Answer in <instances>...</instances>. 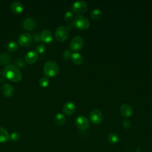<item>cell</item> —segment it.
<instances>
[{"label":"cell","instance_id":"13","mask_svg":"<svg viewBox=\"0 0 152 152\" xmlns=\"http://www.w3.org/2000/svg\"><path fill=\"white\" fill-rule=\"evenodd\" d=\"M10 8L12 12L16 14H19L23 11L24 7L23 4L20 1H14L11 3Z\"/></svg>","mask_w":152,"mask_h":152},{"label":"cell","instance_id":"3","mask_svg":"<svg viewBox=\"0 0 152 152\" xmlns=\"http://www.w3.org/2000/svg\"><path fill=\"white\" fill-rule=\"evenodd\" d=\"M73 24L78 28L85 30L88 28L90 21L86 17L83 15H77L74 18Z\"/></svg>","mask_w":152,"mask_h":152},{"label":"cell","instance_id":"10","mask_svg":"<svg viewBox=\"0 0 152 152\" xmlns=\"http://www.w3.org/2000/svg\"><path fill=\"white\" fill-rule=\"evenodd\" d=\"M120 113L124 117H129L132 113V107L128 103H124L120 106Z\"/></svg>","mask_w":152,"mask_h":152},{"label":"cell","instance_id":"16","mask_svg":"<svg viewBox=\"0 0 152 152\" xmlns=\"http://www.w3.org/2000/svg\"><path fill=\"white\" fill-rule=\"evenodd\" d=\"M23 27L27 30H33L36 26L35 20L31 17L26 18L23 23Z\"/></svg>","mask_w":152,"mask_h":152},{"label":"cell","instance_id":"22","mask_svg":"<svg viewBox=\"0 0 152 152\" xmlns=\"http://www.w3.org/2000/svg\"><path fill=\"white\" fill-rule=\"evenodd\" d=\"M91 17L94 20H97L100 18L102 15V12L99 8H94L91 11Z\"/></svg>","mask_w":152,"mask_h":152},{"label":"cell","instance_id":"34","mask_svg":"<svg viewBox=\"0 0 152 152\" xmlns=\"http://www.w3.org/2000/svg\"><path fill=\"white\" fill-rule=\"evenodd\" d=\"M0 74H1V71H0Z\"/></svg>","mask_w":152,"mask_h":152},{"label":"cell","instance_id":"8","mask_svg":"<svg viewBox=\"0 0 152 152\" xmlns=\"http://www.w3.org/2000/svg\"><path fill=\"white\" fill-rule=\"evenodd\" d=\"M18 42L21 46L27 47L31 44L32 42V36L28 33H23L19 36Z\"/></svg>","mask_w":152,"mask_h":152},{"label":"cell","instance_id":"28","mask_svg":"<svg viewBox=\"0 0 152 152\" xmlns=\"http://www.w3.org/2000/svg\"><path fill=\"white\" fill-rule=\"evenodd\" d=\"M36 49L37 52L42 53L44 52V51L45 50V46L44 45H43L42 43H39L36 46Z\"/></svg>","mask_w":152,"mask_h":152},{"label":"cell","instance_id":"26","mask_svg":"<svg viewBox=\"0 0 152 152\" xmlns=\"http://www.w3.org/2000/svg\"><path fill=\"white\" fill-rule=\"evenodd\" d=\"M64 17L66 21H70L74 18V15H73V14L72 12H71L70 11H68L65 14Z\"/></svg>","mask_w":152,"mask_h":152},{"label":"cell","instance_id":"32","mask_svg":"<svg viewBox=\"0 0 152 152\" xmlns=\"http://www.w3.org/2000/svg\"><path fill=\"white\" fill-rule=\"evenodd\" d=\"M73 26H74V24H73V23H68L67 24H66V28H69V29H71L72 27H73Z\"/></svg>","mask_w":152,"mask_h":152},{"label":"cell","instance_id":"1","mask_svg":"<svg viewBox=\"0 0 152 152\" xmlns=\"http://www.w3.org/2000/svg\"><path fill=\"white\" fill-rule=\"evenodd\" d=\"M2 75L5 78L14 82L21 80L22 74L19 68L13 64H8L2 71Z\"/></svg>","mask_w":152,"mask_h":152},{"label":"cell","instance_id":"27","mask_svg":"<svg viewBox=\"0 0 152 152\" xmlns=\"http://www.w3.org/2000/svg\"><path fill=\"white\" fill-rule=\"evenodd\" d=\"M10 140L12 141H17L20 139V135L16 132H13L11 135H10Z\"/></svg>","mask_w":152,"mask_h":152},{"label":"cell","instance_id":"33","mask_svg":"<svg viewBox=\"0 0 152 152\" xmlns=\"http://www.w3.org/2000/svg\"><path fill=\"white\" fill-rule=\"evenodd\" d=\"M0 80H1V81H0V83H3V82L5 81V80H4L3 78H0Z\"/></svg>","mask_w":152,"mask_h":152},{"label":"cell","instance_id":"14","mask_svg":"<svg viewBox=\"0 0 152 152\" xmlns=\"http://www.w3.org/2000/svg\"><path fill=\"white\" fill-rule=\"evenodd\" d=\"M1 90L3 94L8 97L12 96L14 93V88L11 84L8 83L4 84L2 86Z\"/></svg>","mask_w":152,"mask_h":152},{"label":"cell","instance_id":"12","mask_svg":"<svg viewBox=\"0 0 152 152\" xmlns=\"http://www.w3.org/2000/svg\"><path fill=\"white\" fill-rule=\"evenodd\" d=\"M75 105L72 102H68L64 104L62 107V110L64 113L67 115H72L75 110Z\"/></svg>","mask_w":152,"mask_h":152},{"label":"cell","instance_id":"2","mask_svg":"<svg viewBox=\"0 0 152 152\" xmlns=\"http://www.w3.org/2000/svg\"><path fill=\"white\" fill-rule=\"evenodd\" d=\"M44 74L48 77H55L59 71V66L58 64L53 60L47 61L43 68Z\"/></svg>","mask_w":152,"mask_h":152},{"label":"cell","instance_id":"21","mask_svg":"<svg viewBox=\"0 0 152 152\" xmlns=\"http://www.w3.org/2000/svg\"><path fill=\"white\" fill-rule=\"evenodd\" d=\"M107 140L110 144H116L119 141V137L117 134L113 132H110L107 136Z\"/></svg>","mask_w":152,"mask_h":152},{"label":"cell","instance_id":"18","mask_svg":"<svg viewBox=\"0 0 152 152\" xmlns=\"http://www.w3.org/2000/svg\"><path fill=\"white\" fill-rule=\"evenodd\" d=\"M71 58L72 62L76 64H80L84 61V58H83V56L81 54H80L78 53H76V52L72 53Z\"/></svg>","mask_w":152,"mask_h":152},{"label":"cell","instance_id":"6","mask_svg":"<svg viewBox=\"0 0 152 152\" xmlns=\"http://www.w3.org/2000/svg\"><path fill=\"white\" fill-rule=\"evenodd\" d=\"M87 4L84 1H77L75 2L72 6V11L77 13L80 14L85 12L87 8Z\"/></svg>","mask_w":152,"mask_h":152},{"label":"cell","instance_id":"7","mask_svg":"<svg viewBox=\"0 0 152 152\" xmlns=\"http://www.w3.org/2000/svg\"><path fill=\"white\" fill-rule=\"evenodd\" d=\"M75 123L76 126L81 130H86L89 126L88 119L83 115H80L75 118Z\"/></svg>","mask_w":152,"mask_h":152},{"label":"cell","instance_id":"23","mask_svg":"<svg viewBox=\"0 0 152 152\" xmlns=\"http://www.w3.org/2000/svg\"><path fill=\"white\" fill-rule=\"evenodd\" d=\"M39 83V85L42 87H46L48 86V84L49 83V80L47 77H42L40 78Z\"/></svg>","mask_w":152,"mask_h":152},{"label":"cell","instance_id":"31","mask_svg":"<svg viewBox=\"0 0 152 152\" xmlns=\"http://www.w3.org/2000/svg\"><path fill=\"white\" fill-rule=\"evenodd\" d=\"M34 39L35 40V42H40L41 40L40 39V35L39 34V33H36L34 35Z\"/></svg>","mask_w":152,"mask_h":152},{"label":"cell","instance_id":"20","mask_svg":"<svg viewBox=\"0 0 152 152\" xmlns=\"http://www.w3.org/2000/svg\"><path fill=\"white\" fill-rule=\"evenodd\" d=\"M11 61L10 55L7 53H3L0 55V63L2 65H7Z\"/></svg>","mask_w":152,"mask_h":152},{"label":"cell","instance_id":"9","mask_svg":"<svg viewBox=\"0 0 152 152\" xmlns=\"http://www.w3.org/2000/svg\"><path fill=\"white\" fill-rule=\"evenodd\" d=\"M89 116L90 121L94 124H99L103 120V115L98 109L91 110Z\"/></svg>","mask_w":152,"mask_h":152},{"label":"cell","instance_id":"29","mask_svg":"<svg viewBox=\"0 0 152 152\" xmlns=\"http://www.w3.org/2000/svg\"><path fill=\"white\" fill-rule=\"evenodd\" d=\"M16 64H17V66L20 68H23L25 66L24 62L21 58H19L17 59V60L16 61Z\"/></svg>","mask_w":152,"mask_h":152},{"label":"cell","instance_id":"5","mask_svg":"<svg viewBox=\"0 0 152 152\" xmlns=\"http://www.w3.org/2000/svg\"><path fill=\"white\" fill-rule=\"evenodd\" d=\"M84 45V40L80 36H76L74 37L70 42V48L73 50H80Z\"/></svg>","mask_w":152,"mask_h":152},{"label":"cell","instance_id":"4","mask_svg":"<svg viewBox=\"0 0 152 152\" xmlns=\"http://www.w3.org/2000/svg\"><path fill=\"white\" fill-rule=\"evenodd\" d=\"M68 29L63 26L58 27L55 30V37L60 42L66 40L68 36Z\"/></svg>","mask_w":152,"mask_h":152},{"label":"cell","instance_id":"24","mask_svg":"<svg viewBox=\"0 0 152 152\" xmlns=\"http://www.w3.org/2000/svg\"><path fill=\"white\" fill-rule=\"evenodd\" d=\"M7 48H8V49L11 52L15 51L18 49V43L15 42H14V41L10 42L8 44Z\"/></svg>","mask_w":152,"mask_h":152},{"label":"cell","instance_id":"15","mask_svg":"<svg viewBox=\"0 0 152 152\" xmlns=\"http://www.w3.org/2000/svg\"><path fill=\"white\" fill-rule=\"evenodd\" d=\"M40 39L44 43H49L53 39L52 32L49 30H44L40 33Z\"/></svg>","mask_w":152,"mask_h":152},{"label":"cell","instance_id":"30","mask_svg":"<svg viewBox=\"0 0 152 152\" xmlns=\"http://www.w3.org/2000/svg\"><path fill=\"white\" fill-rule=\"evenodd\" d=\"M122 125L125 129H129L131 126V123L128 120L125 119L122 122Z\"/></svg>","mask_w":152,"mask_h":152},{"label":"cell","instance_id":"25","mask_svg":"<svg viewBox=\"0 0 152 152\" xmlns=\"http://www.w3.org/2000/svg\"><path fill=\"white\" fill-rule=\"evenodd\" d=\"M71 52L69 50H65L62 53V57L65 60H68L71 57Z\"/></svg>","mask_w":152,"mask_h":152},{"label":"cell","instance_id":"19","mask_svg":"<svg viewBox=\"0 0 152 152\" xmlns=\"http://www.w3.org/2000/svg\"><path fill=\"white\" fill-rule=\"evenodd\" d=\"M55 121L57 125H62L65 122V117L62 113H58L55 117Z\"/></svg>","mask_w":152,"mask_h":152},{"label":"cell","instance_id":"11","mask_svg":"<svg viewBox=\"0 0 152 152\" xmlns=\"http://www.w3.org/2000/svg\"><path fill=\"white\" fill-rule=\"evenodd\" d=\"M38 59V53L36 51L30 50L25 56V61L27 63L31 64L34 63Z\"/></svg>","mask_w":152,"mask_h":152},{"label":"cell","instance_id":"17","mask_svg":"<svg viewBox=\"0 0 152 152\" xmlns=\"http://www.w3.org/2000/svg\"><path fill=\"white\" fill-rule=\"evenodd\" d=\"M10 135L7 130L3 128H0V142H5L9 140Z\"/></svg>","mask_w":152,"mask_h":152}]
</instances>
